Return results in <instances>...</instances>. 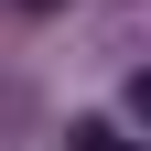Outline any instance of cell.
<instances>
[{
    "instance_id": "cell-2",
    "label": "cell",
    "mask_w": 151,
    "mask_h": 151,
    "mask_svg": "<svg viewBox=\"0 0 151 151\" xmlns=\"http://www.w3.org/2000/svg\"><path fill=\"white\" fill-rule=\"evenodd\" d=\"M22 11H54V0H22Z\"/></svg>"
},
{
    "instance_id": "cell-1",
    "label": "cell",
    "mask_w": 151,
    "mask_h": 151,
    "mask_svg": "<svg viewBox=\"0 0 151 151\" xmlns=\"http://www.w3.org/2000/svg\"><path fill=\"white\" fill-rule=\"evenodd\" d=\"M76 151H140V140H129L119 119H76Z\"/></svg>"
}]
</instances>
